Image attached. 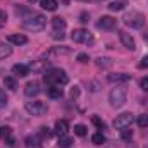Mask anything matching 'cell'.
I'll return each instance as SVG.
<instances>
[{"mask_svg": "<svg viewBox=\"0 0 148 148\" xmlns=\"http://www.w3.org/2000/svg\"><path fill=\"white\" fill-rule=\"evenodd\" d=\"M45 26H47V17H45L43 14L31 12L29 16L23 17V28H24V29H28V31L36 33V31L45 29Z\"/></svg>", "mask_w": 148, "mask_h": 148, "instance_id": "1", "label": "cell"}, {"mask_svg": "<svg viewBox=\"0 0 148 148\" xmlns=\"http://www.w3.org/2000/svg\"><path fill=\"white\" fill-rule=\"evenodd\" d=\"M43 79H45V83H47L48 86H50V84L64 86V84L69 83V77H67V74H66L64 69H50V71L45 73Z\"/></svg>", "mask_w": 148, "mask_h": 148, "instance_id": "2", "label": "cell"}, {"mask_svg": "<svg viewBox=\"0 0 148 148\" xmlns=\"http://www.w3.org/2000/svg\"><path fill=\"white\" fill-rule=\"evenodd\" d=\"M109 102H110V105L114 109H121L126 103V90L121 88V86L114 88L110 93H109Z\"/></svg>", "mask_w": 148, "mask_h": 148, "instance_id": "3", "label": "cell"}, {"mask_svg": "<svg viewBox=\"0 0 148 148\" xmlns=\"http://www.w3.org/2000/svg\"><path fill=\"white\" fill-rule=\"evenodd\" d=\"M24 109H26V112H28L29 115H36V117H41V115H45V114L48 112V105H47L45 102L35 100V102H26Z\"/></svg>", "mask_w": 148, "mask_h": 148, "instance_id": "4", "label": "cell"}, {"mask_svg": "<svg viewBox=\"0 0 148 148\" xmlns=\"http://www.w3.org/2000/svg\"><path fill=\"white\" fill-rule=\"evenodd\" d=\"M124 23H126L129 28H141V26L145 24V17H143V14H140V12H136V10H131L129 14L124 16Z\"/></svg>", "mask_w": 148, "mask_h": 148, "instance_id": "5", "label": "cell"}, {"mask_svg": "<svg viewBox=\"0 0 148 148\" xmlns=\"http://www.w3.org/2000/svg\"><path fill=\"white\" fill-rule=\"evenodd\" d=\"M134 121L136 119H134V115L131 112H124V114H121V115H117L114 119V127L115 129H124V127H129Z\"/></svg>", "mask_w": 148, "mask_h": 148, "instance_id": "6", "label": "cell"}, {"mask_svg": "<svg viewBox=\"0 0 148 148\" xmlns=\"http://www.w3.org/2000/svg\"><path fill=\"white\" fill-rule=\"evenodd\" d=\"M71 38L76 43H86V45L93 43V35L88 33L86 29H74L73 33H71Z\"/></svg>", "mask_w": 148, "mask_h": 148, "instance_id": "7", "label": "cell"}, {"mask_svg": "<svg viewBox=\"0 0 148 148\" xmlns=\"http://www.w3.org/2000/svg\"><path fill=\"white\" fill-rule=\"evenodd\" d=\"M117 26V19L115 17H110V16H102L97 23V28L98 29H105V31H110Z\"/></svg>", "mask_w": 148, "mask_h": 148, "instance_id": "8", "label": "cell"}, {"mask_svg": "<svg viewBox=\"0 0 148 148\" xmlns=\"http://www.w3.org/2000/svg\"><path fill=\"white\" fill-rule=\"evenodd\" d=\"M119 40H121V43H122V47L124 48H127V50H136V41H134V38L131 36L129 33H126V31H119Z\"/></svg>", "mask_w": 148, "mask_h": 148, "instance_id": "9", "label": "cell"}, {"mask_svg": "<svg viewBox=\"0 0 148 148\" xmlns=\"http://www.w3.org/2000/svg\"><path fill=\"white\" fill-rule=\"evenodd\" d=\"M107 81L112 83V84H124V83L131 81V76L126 73H114L107 76Z\"/></svg>", "mask_w": 148, "mask_h": 148, "instance_id": "10", "label": "cell"}, {"mask_svg": "<svg viewBox=\"0 0 148 148\" xmlns=\"http://www.w3.org/2000/svg\"><path fill=\"white\" fill-rule=\"evenodd\" d=\"M48 66H50V62L48 60H45V59H38V60H33V62H29V71H33V73H47V69H48Z\"/></svg>", "mask_w": 148, "mask_h": 148, "instance_id": "11", "label": "cell"}, {"mask_svg": "<svg viewBox=\"0 0 148 148\" xmlns=\"http://www.w3.org/2000/svg\"><path fill=\"white\" fill-rule=\"evenodd\" d=\"M40 91H41V88H40V83H38V81H29V83L24 86V95L29 97V98L40 95Z\"/></svg>", "mask_w": 148, "mask_h": 148, "instance_id": "12", "label": "cell"}, {"mask_svg": "<svg viewBox=\"0 0 148 148\" xmlns=\"http://www.w3.org/2000/svg\"><path fill=\"white\" fill-rule=\"evenodd\" d=\"M0 138H3V140H5V143H7L9 147H12V145H14L12 129H10L9 126H2V127H0Z\"/></svg>", "mask_w": 148, "mask_h": 148, "instance_id": "13", "label": "cell"}, {"mask_svg": "<svg viewBox=\"0 0 148 148\" xmlns=\"http://www.w3.org/2000/svg\"><path fill=\"white\" fill-rule=\"evenodd\" d=\"M67 131H69V122L66 119H59L55 122V133L59 136H64V134H67Z\"/></svg>", "mask_w": 148, "mask_h": 148, "instance_id": "14", "label": "cell"}, {"mask_svg": "<svg viewBox=\"0 0 148 148\" xmlns=\"http://www.w3.org/2000/svg\"><path fill=\"white\" fill-rule=\"evenodd\" d=\"M47 95H48L50 98L57 100V98H60V97L64 95V91H62V88H60V86H57V84H50V86L47 88Z\"/></svg>", "mask_w": 148, "mask_h": 148, "instance_id": "15", "label": "cell"}, {"mask_svg": "<svg viewBox=\"0 0 148 148\" xmlns=\"http://www.w3.org/2000/svg\"><path fill=\"white\" fill-rule=\"evenodd\" d=\"M7 40H9V43H12V45H24V43H28V38H26V35H21V33L9 35V36H7Z\"/></svg>", "mask_w": 148, "mask_h": 148, "instance_id": "16", "label": "cell"}, {"mask_svg": "<svg viewBox=\"0 0 148 148\" xmlns=\"http://www.w3.org/2000/svg\"><path fill=\"white\" fill-rule=\"evenodd\" d=\"M12 73L16 76H19V77H24V76L29 74V67L24 66V64H16V66H12Z\"/></svg>", "mask_w": 148, "mask_h": 148, "instance_id": "17", "label": "cell"}, {"mask_svg": "<svg viewBox=\"0 0 148 148\" xmlns=\"http://www.w3.org/2000/svg\"><path fill=\"white\" fill-rule=\"evenodd\" d=\"M41 141H43V138L40 136V134H29L28 138H26V147L31 148V147H40L41 145Z\"/></svg>", "mask_w": 148, "mask_h": 148, "instance_id": "18", "label": "cell"}, {"mask_svg": "<svg viewBox=\"0 0 148 148\" xmlns=\"http://www.w3.org/2000/svg\"><path fill=\"white\" fill-rule=\"evenodd\" d=\"M40 5H41V9H45L48 12H53V10H57L59 2L57 0H40Z\"/></svg>", "mask_w": 148, "mask_h": 148, "instance_id": "19", "label": "cell"}, {"mask_svg": "<svg viewBox=\"0 0 148 148\" xmlns=\"http://www.w3.org/2000/svg\"><path fill=\"white\" fill-rule=\"evenodd\" d=\"M126 5H127L126 0H114V2L109 3V10H112V12H119V10H122Z\"/></svg>", "mask_w": 148, "mask_h": 148, "instance_id": "20", "label": "cell"}, {"mask_svg": "<svg viewBox=\"0 0 148 148\" xmlns=\"http://www.w3.org/2000/svg\"><path fill=\"white\" fill-rule=\"evenodd\" d=\"M52 26H53V29H55V31H64L67 24H66V21H64L62 17H59V16H57V17H53V19H52Z\"/></svg>", "mask_w": 148, "mask_h": 148, "instance_id": "21", "label": "cell"}, {"mask_svg": "<svg viewBox=\"0 0 148 148\" xmlns=\"http://www.w3.org/2000/svg\"><path fill=\"white\" fill-rule=\"evenodd\" d=\"M3 84H5V88H7V90H10V91L17 90V81H16V77H14V76H7V77L3 79Z\"/></svg>", "mask_w": 148, "mask_h": 148, "instance_id": "22", "label": "cell"}, {"mask_svg": "<svg viewBox=\"0 0 148 148\" xmlns=\"http://www.w3.org/2000/svg\"><path fill=\"white\" fill-rule=\"evenodd\" d=\"M10 53H12V47H9L7 43H0V60L10 57Z\"/></svg>", "mask_w": 148, "mask_h": 148, "instance_id": "23", "label": "cell"}, {"mask_svg": "<svg viewBox=\"0 0 148 148\" xmlns=\"http://www.w3.org/2000/svg\"><path fill=\"white\" fill-rule=\"evenodd\" d=\"M95 64H97V67H100V69H107V67H110L112 66V60L110 59H107V57H98Z\"/></svg>", "mask_w": 148, "mask_h": 148, "instance_id": "24", "label": "cell"}, {"mask_svg": "<svg viewBox=\"0 0 148 148\" xmlns=\"http://www.w3.org/2000/svg\"><path fill=\"white\" fill-rule=\"evenodd\" d=\"M71 145H73V140H71L67 134L59 136V147L60 148H71Z\"/></svg>", "mask_w": 148, "mask_h": 148, "instance_id": "25", "label": "cell"}, {"mask_svg": "<svg viewBox=\"0 0 148 148\" xmlns=\"http://www.w3.org/2000/svg\"><path fill=\"white\" fill-rule=\"evenodd\" d=\"M86 133H88V129H86L84 124H76L74 126V134L76 136H86Z\"/></svg>", "mask_w": 148, "mask_h": 148, "instance_id": "26", "label": "cell"}, {"mask_svg": "<svg viewBox=\"0 0 148 148\" xmlns=\"http://www.w3.org/2000/svg\"><path fill=\"white\" fill-rule=\"evenodd\" d=\"M91 141H93L95 145H103V143H105V136L102 134V131H100V133H95V134L91 136Z\"/></svg>", "mask_w": 148, "mask_h": 148, "instance_id": "27", "label": "cell"}, {"mask_svg": "<svg viewBox=\"0 0 148 148\" xmlns=\"http://www.w3.org/2000/svg\"><path fill=\"white\" fill-rule=\"evenodd\" d=\"M91 122H93V126H97V129H100V131L105 129V122H103L98 115H93V117H91Z\"/></svg>", "mask_w": 148, "mask_h": 148, "instance_id": "28", "label": "cell"}, {"mask_svg": "<svg viewBox=\"0 0 148 148\" xmlns=\"http://www.w3.org/2000/svg\"><path fill=\"white\" fill-rule=\"evenodd\" d=\"M136 122H138L140 127H148V114H141V115H138Z\"/></svg>", "mask_w": 148, "mask_h": 148, "instance_id": "29", "label": "cell"}, {"mask_svg": "<svg viewBox=\"0 0 148 148\" xmlns=\"http://www.w3.org/2000/svg\"><path fill=\"white\" fill-rule=\"evenodd\" d=\"M121 138H122V140H126V141H129V140L133 138V129H129V127L121 129Z\"/></svg>", "mask_w": 148, "mask_h": 148, "instance_id": "30", "label": "cell"}, {"mask_svg": "<svg viewBox=\"0 0 148 148\" xmlns=\"http://www.w3.org/2000/svg\"><path fill=\"white\" fill-rule=\"evenodd\" d=\"M7 105V95H5V91L0 88V109H3Z\"/></svg>", "mask_w": 148, "mask_h": 148, "instance_id": "31", "label": "cell"}, {"mask_svg": "<svg viewBox=\"0 0 148 148\" xmlns=\"http://www.w3.org/2000/svg\"><path fill=\"white\" fill-rule=\"evenodd\" d=\"M40 134H41V136H47V138H50V136H52V131H50L47 126H41V127H40Z\"/></svg>", "mask_w": 148, "mask_h": 148, "instance_id": "32", "label": "cell"}, {"mask_svg": "<svg viewBox=\"0 0 148 148\" xmlns=\"http://www.w3.org/2000/svg\"><path fill=\"white\" fill-rule=\"evenodd\" d=\"M5 24H7V14H5V10L0 9V28H3Z\"/></svg>", "mask_w": 148, "mask_h": 148, "instance_id": "33", "label": "cell"}, {"mask_svg": "<svg viewBox=\"0 0 148 148\" xmlns=\"http://www.w3.org/2000/svg\"><path fill=\"white\" fill-rule=\"evenodd\" d=\"M88 60H90V57H88L86 53H77V62H79V64H86Z\"/></svg>", "mask_w": 148, "mask_h": 148, "instance_id": "34", "label": "cell"}, {"mask_svg": "<svg viewBox=\"0 0 148 148\" xmlns=\"http://www.w3.org/2000/svg\"><path fill=\"white\" fill-rule=\"evenodd\" d=\"M138 67H140V69H148V55H145V57H143V59L140 60Z\"/></svg>", "mask_w": 148, "mask_h": 148, "instance_id": "35", "label": "cell"}, {"mask_svg": "<svg viewBox=\"0 0 148 148\" xmlns=\"http://www.w3.org/2000/svg\"><path fill=\"white\" fill-rule=\"evenodd\" d=\"M140 86H141V90H143V91H147V93H148V76H145V77L140 81Z\"/></svg>", "mask_w": 148, "mask_h": 148, "instance_id": "36", "label": "cell"}, {"mask_svg": "<svg viewBox=\"0 0 148 148\" xmlns=\"http://www.w3.org/2000/svg\"><path fill=\"white\" fill-rule=\"evenodd\" d=\"M79 21H81L83 24H86V23L90 21V14H86V12H81V16H79Z\"/></svg>", "mask_w": 148, "mask_h": 148, "instance_id": "37", "label": "cell"}, {"mask_svg": "<svg viewBox=\"0 0 148 148\" xmlns=\"http://www.w3.org/2000/svg\"><path fill=\"white\" fill-rule=\"evenodd\" d=\"M90 86H91V88H90L91 91H98V90H100V83H98V81H91Z\"/></svg>", "mask_w": 148, "mask_h": 148, "instance_id": "38", "label": "cell"}, {"mask_svg": "<svg viewBox=\"0 0 148 148\" xmlns=\"http://www.w3.org/2000/svg\"><path fill=\"white\" fill-rule=\"evenodd\" d=\"M52 36L55 38V40H62V38H64V31H55V29H53Z\"/></svg>", "mask_w": 148, "mask_h": 148, "instance_id": "39", "label": "cell"}, {"mask_svg": "<svg viewBox=\"0 0 148 148\" xmlns=\"http://www.w3.org/2000/svg\"><path fill=\"white\" fill-rule=\"evenodd\" d=\"M77 97H79V88L74 86L73 90H71V98H77Z\"/></svg>", "mask_w": 148, "mask_h": 148, "instance_id": "40", "label": "cell"}, {"mask_svg": "<svg viewBox=\"0 0 148 148\" xmlns=\"http://www.w3.org/2000/svg\"><path fill=\"white\" fill-rule=\"evenodd\" d=\"M29 2H31V3H35V2H38V0H29Z\"/></svg>", "mask_w": 148, "mask_h": 148, "instance_id": "41", "label": "cell"}, {"mask_svg": "<svg viewBox=\"0 0 148 148\" xmlns=\"http://www.w3.org/2000/svg\"><path fill=\"white\" fill-rule=\"evenodd\" d=\"M79 2H88V0H79Z\"/></svg>", "mask_w": 148, "mask_h": 148, "instance_id": "42", "label": "cell"}, {"mask_svg": "<svg viewBox=\"0 0 148 148\" xmlns=\"http://www.w3.org/2000/svg\"><path fill=\"white\" fill-rule=\"evenodd\" d=\"M93 2H102V0H93Z\"/></svg>", "mask_w": 148, "mask_h": 148, "instance_id": "43", "label": "cell"}, {"mask_svg": "<svg viewBox=\"0 0 148 148\" xmlns=\"http://www.w3.org/2000/svg\"><path fill=\"white\" fill-rule=\"evenodd\" d=\"M143 148H148V145H147V147H143Z\"/></svg>", "mask_w": 148, "mask_h": 148, "instance_id": "44", "label": "cell"}]
</instances>
